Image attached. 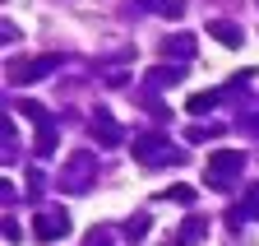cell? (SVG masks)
I'll list each match as a JSON object with an SVG mask.
<instances>
[{"instance_id": "1", "label": "cell", "mask_w": 259, "mask_h": 246, "mask_svg": "<svg viewBox=\"0 0 259 246\" xmlns=\"http://www.w3.org/2000/svg\"><path fill=\"white\" fill-rule=\"evenodd\" d=\"M208 33H213L218 42H227V47H236V42H241V33H236V23H208Z\"/></svg>"}, {"instance_id": "2", "label": "cell", "mask_w": 259, "mask_h": 246, "mask_svg": "<svg viewBox=\"0 0 259 246\" xmlns=\"http://www.w3.org/2000/svg\"><path fill=\"white\" fill-rule=\"evenodd\" d=\"M37 237H65V223L60 219H42L37 223Z\"/></svg>"}]
</instances>
